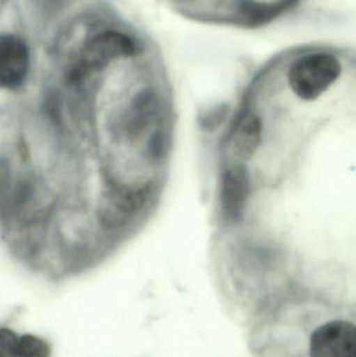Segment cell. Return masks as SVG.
<instances>
[{"label": "cell", "mask_w": 356, "mask_h": 357, "mask_svg": "<svg viewBox=\"0 0 356 357\" xmlns=\"http://www.w3.org/2000/svg\"><path fill=\"white\" fill-rule=\"evenodd\" d=\"M309 357H356V325L346 320H332L311 333Z\"/></svg>", "instance_id": "5b68a950"}, {"label": "cell", "mask_w": 356, "mask_h": 357, "mask_svg": "<svg viewBox=\"0 0 356 357\" xmlns=\"http://www.w3.org/2000/svg\"><path fill=\"white\" fill-rule=\"evenodd\" d=\"M50 345L42 337L2 328L0 357H50Z\"/></svg>", "instance_id": "ba28073f"}, {"label": "cell", "mask_w": 356, "mask_h": 357, "mask_svg": "<svg viewBox=\"0 0 356 357\" xmlns=\"http://www.w3.org/2000/svg\"><path fill=\"white\" fill-rule=\"evenodd\" d=\"M229 108L227 106H219L211 108L207 112L203 113L201 117V126L206 130H215L223 123L227 116Z\"/></svg>", "instance_id": "8fae6325"}, {"label": "cell", "mask_w": 356, "mask_h": 357, "mask_svg": "<svg viewBox=\"0 0 356 357\" xmlns=\"http://www.w3.org/2000/svg\"><path fill=\"white\" fill-rule=\"evenodd\" d=\"M342 65L334 54L316 52L293 63L288 82L293 93L302 100H317L340 77Z\"/></svg>", "instance_id": "7a4b0ae2"}, {"label": "cell", "mask_w": 356, "mask_h": 357, "mask_svg": "<svg viewBox=\"0 0 356 357\" xmlns=\"http://www.w3.org/2000/svg\"><path fill=\"white\" fill-rule=\"evenodd\" d=\"M29 50L24 40L13 33L0 36V86L14 90L22 87L29 73Z\"/></svg>", "instance_id": "8992f818"}, {"label": "cell", "mask_w": 356, "mask_h": 357, "mask_svg": "<svg viewBox=\"0 0 356 357\" xmlns=\"http://www.w3.org/2000/svg\"><path fill=\"white\" fill-rule=\"evenodd\" d=\"M137 50L136 42L121 31L100 33L84 46L79 60L67 73V81L69 84L79 83L90 73L100 70L115 59L133 56Z\"/></svg>", "instance_id": "3957f363"}, {"label": "cell", "mask_w": 356, "mask_h": 357, "mask_svg": "<svg viewBox=\"0 0 356 357\" xmlns=\"http://www.w3.org/2000/svg\"><path fill=\"white\" fill-rule=\"evenodd\" d=\"M162 98L155 88H144L134 94L112 125L115 137L127 142L139 139L158 121Z\"/></svg>", "instance_id": "277c9868"}, {"label": "cell", "mask_w": 356, "mask_h": 357, "mask_svg": "<svg viewBox=\"0 0 356 357\" xmlns=\"http://www.w3.org/2000/svg\"><path fill=\"white\" fill-rule=\"evenodd\" d=\"M251 191L250 176L242 163L224 171L221 180V208L227 222H236L242 218Z\"/></svg>", "instance_id": "52a82bcc"}, {"label": "cell", "mask_w": 356, "mask_h": 357, "mask_svg": "<svg viewBox=\"0 0 356 357\" xmlns=\"http://www.w3.org/2000/svg\"><path fill=\"white\" fill-rule=\"evenodd\" d=\"M169 135L167 128L160 126L153 131L146 146V156L154 163L163 161L169 153Z\"/></svg>", "instance_id": "30bf717a"}, {"label": "cell", "mask_w": 356, "mask_h": 357, "mask_svg": "<svg viewBox=\"0 0 356 357\" xmlns=\"http://www.w3.org/2000/svg\"><path fill=\"white\" fill-rule=\"evenodd\" d=\"M263 139V123L257 115H246L230 139V150L240 162L249 160L257 152Z\"/></svg>", "instance_id": "9c48e42d"}, {"label": "cell", "mask_w": 356, "mask_h": 357, "mask_svg": "<svg viewBox=\"0 0 356 357\" xmlns=\"http://www.w3.org/2000/svg\"><path fill=\"white\" fill-rule=\"evenodd\" d=\"M154 192V185L150 182L134 187L113 181L98 204L96 214L100 226L109 231L125 228L148 207Z\"/></svg>", "instance_id": "6da1fadb"}]
</instances>
